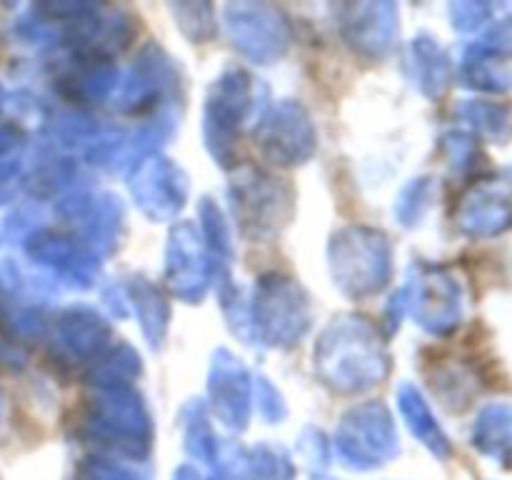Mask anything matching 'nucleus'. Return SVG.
Wrapping results in <instances>:
<instances>
[{
    "label": "nucleus",
    "mask_w": 512,
    "mask_h": 480,
    "mask_svg": "<svg viewBox=\"0 0 512 480\" xmlns=\"http://www.w3.org/2000/svg\"><path fill=\"white\" fill-rule=\"evenodd\" d=\"M473 223L483 233H495V230L508 228L512 223V175H503L500 180H495L475 200Z\"/></svg>",
    "instance_id": "nucleus-1"
},
{
    "label": "nucleus",
    "mask_w": 512,
    "mask_h": 480,
    "mask_svg": "<svg viewBox=\"0 0 512 480\" xmlns=\"http://www.w3.org/2000/svg\"><path fill=\"white\" fill-rule=\"evenodd\" d=\"M480 440L490 453L512 463V408H495L483 415Z\"/></svg>",
    "instance_id": "nucleus-2"
}]
</instances>
